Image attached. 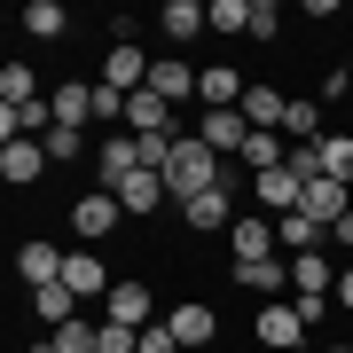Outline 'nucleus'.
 <instances>
[{
    "instance_id": "32",
    "label": "nucleus",
    "mask_w": 353,
    "mask_h": 353,
    "mask_svg": "<svg viewBox=\"0 0 353 353\" xmlns=\"http://www.w3.org/2000/svg\"><path fill=\"white\" fill-rule=\"evenodd\" d=\"M126 102H134V94H118V87H102V79H94V118H126Z\"/></svg>"
},
{
    "instance_id": "23",
    "label": "nucleus",
    "mask_w": 353,
    "mask_h": 353,
    "mask_svg": "<svg viewBox=\"0 0 353 353\" xmlns=\"http://www.w3.org/2000/svg\"><path fill=\"white\" fill-rule=\"evenodd\" d=\"M290 290H299V299H330V290H338V283H330V259H322V252L290 259Z\"/></svg>"
},
{
    "instance_id": "20",
    "label": "nucleus",
    "mask_w": 353,
    "mask_h": 353,
    "mask_svg": "<svg viewBox=\"0 0 353 353\" xmlns=\"http://www.w3.org/2000/svg\"><path fill=\"white\" fill-rule=\"evenodd\" d=\"M126 134H173V102H157L150 87H141V94L126 102Z\"/></svg>"
},
{
    "instance_id": "11",
    "label": "nucleus",
    "mask_w": 353,
    "mask_h": 353,
    "mask_svg": "<svg viewBox=\"0 0 353 353\" xmlns=\"http://www.w3.org/2000/svg\"><path fill=\"white\" fill-rule=\"evenodd\" d=\"M306 220H322V228H338L345 212H353V196H345V181H330V173H314L306 181V204H299Z\"/></svg>"
},
{
    "instance_id": "5",
    "label": "nucleus",
    "mask_w": 353,
    "mask_h": 353,
    "mask_svg": "<svg viewBox=\"0 0 353 353\" xmlns=\"http://www.w3.org/2000/svg\"><path fill=\"white\" fill-rule=\"evenodd\" d=\"M150 63H157V55H141L134 39H110V55H102V87L141 94V87H150Z\"/></svg>"
},
{
    "instance_id": "16",
    "label": "nucleus",
    "mask_w": 353,
    "mask_h": 353,
    "mask_svg": "<svg viewBox=\"0 0 353 353\" xmlns=\"http://www.w3.org/2000/svg\"><path fill=\"white\" fill-rule=\"evenodd\" d=\"M157 32L173 39V48H189V39H196V32H212V24H204L196 0H165V8H157Z\"/></svg>"
},
{
    "instance_id": "25",
    "label": "nucleus",
    "mask_w": 353,
    "mask_h": 353,
    "mask_svg": "<svg viewBox=\"0 0 353 353\" xmlns=\"http://www.w3.org/2000/svg\"><path fill=\"white\" fill-rule=\"evenodd\" d=\"M39 150H48V165H79V157H94V141H87V126H55Z\"/></svg>"
},
{
    "instance_id": "8",
    "label": "nucleus",
    "mask_w": 353,
    "mask_h": 353,
    "mask_svg": "<svg viewBox=\"0 0 353 353\" xmlns=\"http://www.w3.org/2000/svg\"><path fill=\"white\" fill-rule=\"evenodd\" d=\"M63 283H71V299L87 306V299H110V283H118V275H110L94 252H63Z\"/></svg>"
},
{
    "instance_id": "6",
    "label": "nucleus",
    "mask_w": 353,
    "mask_h": 353,
    "mask_svg": "<svg viewBox=\"0 0 353 353\" xmlns=\"http://www.w3.org/2000/svg\"><path fill=\"white\" fill-rule=\"evenodd\" d=\"M102 322L150 330V283H141V275H118V283H110V299H102Z\"/></svg>"
},
{
    "instance_id": "17",
    "label": "nucleus",
    "mask_w": 353,
    "mask_h": 353,
    "mask_svg": "<svg viewBox=\"0 0 353 353\" xmlns=\"http://www.w3.org/2000/svg\"><path fill=\"white\" fill-rule=\"evenodd\" d=\"M16 275H24V290L63 283V252H55V243H24V252H16Z\"/></svg>"
},
{
    "instance_id": "22",
    "label": "nucleus",
    "mask_w": 353,
    "mask_h": 353,
    "mask_svg": "<svg viewBox=\"0 0 353 353\" xmlns=\"http://www.w3.org/2000/svg\"><path fill=\"white\" fill-rule=\"evenodd\" d=\"M32 39H63L71 32V16H63V0H24V16H16Z\"/></svg>"
},
{
    "instance_id": "12",
    "label": "nucleus",
    "mask_w": 353,
    "mask_h": 353,
    "mask_svg": "<svg viewBox=\"0 0 353 353\" xmlns=\"http://www.w3.org/2000/svg\"><path fill=\"white\" fill-rule=\"evenodd\" d=\"M243 71H228V63H212V71H196V102L204 110H243Z\"/></svg>"
},
{
    "instance_id": "18",
    "label": "nucleus",
    "mask_w": 353,
    "mask_h": 353,
    "mask_svg": "<svg viewBox=\"0 0 353 353\" xmlns=\"http://www.w3.org/2000/svg\"><path fill=\"white\" fill-rule=\"evenodd\" d=\"M275 243H283V259H306V252H322V220H306V212H283V220H275Z\"/></svg>"
},
{
    "instance_id": "21",
    "label": "nucleus",
    "mask_w": 353,
    "mask_h": 353,
    "mask_svg": "<svg viewBox=\"0 0 353 353\" xmlns=\"http://www.w3.org/2000/svg\"><path fill=\"white\" fill-rule=\"evenodd\" d=\"M32 314L48 322V330H63V322H79V299H71V283H39V290H32Z\"/></svg>"
},
{
    "instance_id": "28",
    "label": "nucleus",
    "mask_w": 353,
    "mask_h": 353,
    "mask_svg": "<svg viewBox=\"0 0 353 353\" xmlns=\"http://www.w3.org/2000/svg\"><path fill=\"white\" fill-rule=\"evenodd\" d=\"M0 102H39V71L32 63H8V71H0Z\"/></svg>"
},
{
    "instance_id": "34",
    "label": "nucleus",
    "mask_w": 353,
    "mask_h": 353,
    "mask_svg": "<svg viewBox=\"0 0 353 353\" xmlns=\"http://www.w3.org/2000/svg\"><path fill=\"white\" fill-rule=\"evenodd\" d=\"M252 39H275V0H252Z\"/></svg>"
},
{
    "instance_id": "35",
    "label": "nucleus",
    "mask_w": 353,
    "mask_h": 353,
    "mask_svg": "<svg viewBox=\"0 0 353 353\" xmlns=\"http://www.w3.org/2000/svg\"><path fill=\"white\" fill-rule=\"evenodd\" d=\"M338 306L353 314V267H338Z\"/></svg>"
},
{
    "instance_id": "39",
    "label": "nucleus",
    "mask_w": 353,
    "mask_h": 353,
    "mask_svg": "<svg viewBox=\"0 0 353 353\" xmlns=\"http://www.w3.org/2000/svg\"><path fill=\"white\" fill-rule=\"evenodd\" d=\"M345 32H353V16H345Z\"/></svg>"
},
{
    "instance_id": "10",
    "label": "nucleus",
    "mask_w": 353,
    "mask_h": 353,
    "mask_svg": "<svg viewBox=\"0 0 353 353\" xmlns=\"http://www.w3.org/2000/svg\"><path fill=\"white\" fill-rule=\"evenodd\" d=\"M165 330H173L181 345H212V338H220V314H212L204 299H181L173 314H165Z\"/></svg>"
},
{
    "instance_id": "1",
    "label": "nucleus",
    "mask_w": 353,
    "mask_h": 353,
    "mask_svg": "<svg viewBox=\"0 0 353 353\" xmlns=\"http://www.w3.org/2000/svg\"><path fill=\"white\" fill-rule=\"evenodd\" d=\"M220 181H228L220 150H204V134H173V157H165V189H173V204L220 189Z\"/></svg>"
},
{
    "instance_id": "9",
    "label": "nucleus",
    "mask_w": 353,
    "mask_h": 353,
    "mask_svg": "<svg viewBox=\"0 0 353 353\" xmlns=\"http://www.w3.org/2000/svg\"><path fill=\"white\" fill-rule=\"evenodd\" d=\"M228 252H236V259H275L283 252V243H275V220H267V212H243L236 228H228Z\"/></svg>"
},
{
    "instance_id": "37",
    "label": "nucleus",
    "mask_w": 353,
    "mask_h": 353,
    "mask_svg": "<svg viewBox=\"0 0 353 353\" xmlns=\"http://www.w3.org/2000/svg\"><path fill=\"white\" fill-rule=\"evenodd\" d=\"M330 353H353V345H330Z\"/></svg>"
},
{
    "instance_id": "36",
    "label": "nucleus",
    "mask_w": 353,
    "mask_h": 353,
    "mask_svg": "<svg viewBox=\"0 0 353 353\" xmlns=\"http://www.w3.org/2000/svg\"><path fill=\"white\" fill-rule=\"evenodd\" d=\"M330 236H338V243H345V252H353V212H345V220H338V228H330Z\"/></svg>"
},
{
    "instance_id": "31",
    "label": "nucleus",
    "mask_w": 353,
    "mask_h": 353,
    "mask_svg": "<svg viewBox=\"0 0 353 353\" xmlns=\"http://www.w3.org/2000/svg\"><path fill=\"white\" fill-rule=\"evenodd\" d=\"M290 150H283V141L275 134H252V141H243V165H252V173H267V165H283Z\"/></svg>"
},
{
    "instance_id": "38",
    "label": "nucleus",
    "mask_w": 353,
    "mask_h": 353,
    "mask_svg": "<svg viewBox=\"0 0 353 353\" xmlns=\"http://www.w3.org/2000/svg\"><path fill=\"white\" fill-rule=\"evenodd\" d=\"M32 353H55V345H32Z\"/></svg>"
},
{
    "instance_id": "14",
    "label": "nucleus",
    "mask_w": 353,
    "mask_h": 353,
    "mask_svg": "<svg viewBox=\"0 0 353 353\" xmlns=\"http://www.w3.org/2000/svg\"><path fill=\"white\" fill-rule=\"evenodd\" d=\"M39 173H48V150L39 141H0V181L8 189H32Z\"/></svg>"
},
{
    "instance_id": "24",
    "label": "nucleus",
    "mask_w": 353,
    "mask_h": 353,
    "mask_svg": "<svg viewBox=\"0 0 353 353\" xmlns=\"http://www.w3.org/2000/svg\"><path fill=\"white\" fill-rule=\"evenodd\" d=\"M48 102H55V126H87V118H94V87H79V79H71V87H55Z\"/></svg>"
},
{
    "instance_id": "15",
    "label": "nucleus",
    "mask_w": 353,
    "mask_h": 353,
    "mask_svg": "<svg viewBox=\"0 0 353 353\" xmlns=\"http://www.w3.org/2000/svg\"><path fill=\"white\" fill-rule=\"evenodd\" d=\"M196 134H204V150H220V157H228V150L243 157V141H252V126H243V110H204V126H196Z\"/></svg>"
},
{
    "instance_id": "7",
    "label": "nucleus",
    "mask_w": 353,
    "mask_h": 353,
    "mask_svg": "<svg viewBox=\"0 0 353 353\" xmlns=\"http://www.w3.org/2000/svg\"><path fill=\"white\" fill-rule=\"evenodd\" d=\"M181 220H189L196 236H220V228H236L243 212H236V196H228V181H220V189H204V196H189V204H181Z\"/></svg>"
},
{
    "instance_id": "26",
    "label": "nucleus",
    "mask_w": 353,
    "mask_h": 353,
    "mask_svg": "<svg viewBox=\"0 0 353 353\" xmlns=\"http://www.w3.org/2000/svg\"><path fill=\"white\" fill-rule=\"evenodd\" d=\"M48 345H55V353H102V322L79 314V322H63V330H48Z\"/></svg>"
},
{
    "instance_id": "4",
    "label": "nucleus",
    "mask_w": 353,
    "mask_h": 353,
    "mask_svg": "<svg viewBox=\"0 0 353 353\" xmlns=\"http://www.w3.org/2000/svg\"><path fill=\"white\" fill-rule=\"evenodd\" d=\"M228 283L252 290V299L267 306V299H283V290H290V259H283V252H275V259H236V267H228Z\"/></svg>"
},
{
    "instance_id": "19",
    "label": "nucleus",
    "mask_w": 353,
    "mask_h": 353,
    "mask_svg": "<svg viewBox=\"0 0 353 353\" xmlns=\"http://www.w3.org/2000/svg\"><path fill=\"white\" fill-rule=\"evenodd\" d=\"M118 204H126V212H157V204L165 196H173V189H165V173H126V181H118V189H110Z\"/></svg>"
},
{
    "instance_id": "27",
    "label": "nucleus",
    "mask_w": 353,
    "mask_h": 353,
    "mask_svg": "<svg viewBox=\"0 0 353 353\" xmlns=\"http://www.w3.org/2000/svg\"><path fill=\"white\" fill-rule=\"evenodd\" d=\"M283 134L299 141V150H306V141H322V102H290V118H283Z\"/></svg>"
},
{
    "instance_id": "30",
    "label": "nucleus",
    "mask_w": 353,
    "mask_h": 353,
    "mask_svg": "<svg viewBox=\"0 0 353 353\" xmlns=\"http://www.w3.org/2000/svg\"><path fill=\"white\" fill-rule=\"evenodd\" d=\"M204 24H212V32H252V0H212Z\"/></svg>"
},
{
    "instance_id": "33",
    "label": "nucleus",
    "mask_w": 353,
    "mask_h": 353,
    "mask_svg": "<svg viewBox=\"0 0 353 353\" xmlns=\"http://www.w3.org/2000/svg\"><path fill=\"white\" fill-rule=\"evenodd\" d=\"M141 353H181V338H173L165 322H150V330H141Z\"/></svg>"
},
{
    "instance_id": "13",
    "label": "nucleus",
    "mask_w": 353,
    "mask_h": 353,
    "mask_svg": "<svg viewBox=\"0 0 353 353\" xmlns=\"http://www.w3.org/2000/svg\"><path fill=\"white\" fill-rule=\"evenodd\" d=\"M150 94L181 110V102H196V71L181 63V55H157V63H150Z\"/></svg>"
},
{
    "instance_id": "29",
    "label": "nucleus",
    "mask_w": 353,
    "mask_h": 353,
    "mask_svg": "<svg viewBox=\"0 0 353 353\" xmlns=\"http://www.w3.org/2000/svg\"><path fill=\"white\" fill-rule=\"evenodd\" d=\"M322 173L330 181H353V134H322Z\"/></svg>"
},
{
    "instance_id": "2",
    "label": "nucleus",
    "mask_w": 353,
    "mask_h": 353,
    "mask_svg": "<svg viewBox=\"0 0 353 353\" xmlns=\"http://www.w3.org/2000/svg\"><path fill=\"white\" fill-rule=\"evenodd\" d=\"M63 212H71V228H79V243H102L118 220H126V204H118L110 189H87V196H71Z\"/></svg>"
},
{
    "instance_id": "3",
    "label": "nucleus",
    "mask_w": 353,
    "mask_h": 353,
    "mask_svg": "<svg viewBox=\"0 0 353 353\" xmlns=\"http://www.w3.org/2000/svg\"><path fill=\"white\" fill-rule=\"evenodd\" d=\"M252 338H259L267 353H290V345L306 338V314H299L290 299H267V306H259V322H252Z\"/></svg>"
}]
</instances>
